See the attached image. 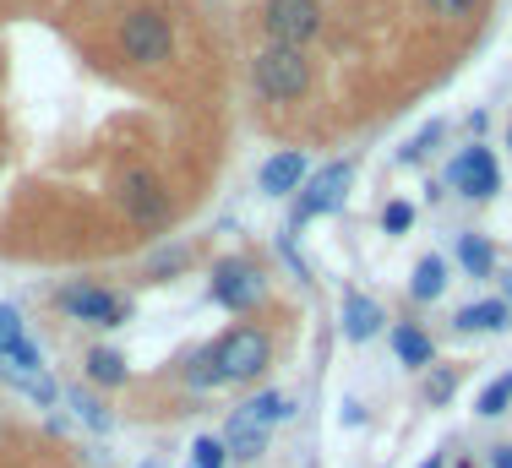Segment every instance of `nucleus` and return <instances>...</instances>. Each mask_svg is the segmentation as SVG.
<instances>
[{"mask_svg": "<svg viewBox=\"0 0 512 468\" xmlns=\"http://www.w3.org/2000/svg\"><path fill=\"white\" fill-rule=\"evenodd\" d=\"M251 82H256V93H267V98H300L311 88V66H306L300 49L267 44L262 55L251 60Z\"/></svg>", "mask_w": 512, "mask_h": 468, "instance_id": "f257e3e1", "label": "nucleus"}, {"mask_svg": "<svg viewBox=\"0 0 512 468\" xmlns=\"http://www.w3.org/2000/svg\"><path fill=\"white\" fill-rule=\"evenodd\" d=\"M267 338L256 327H235V332H224V338L213 343V360H218V376L224 381H256L267 371Z\"/></svg>", "mask_w": 512, "mask_h": 468, "instance_id": "f03ea898", "label": "nucleus"}, {"mask_svg": "<svg viewBox=\"0 0 512 468\" xmlns=\"http://www.w3.org/2000/svg\"><path fill=\"white\" fill-rule=\"evenodd\" d=\"M120 44H126V55L137 66H158V60L175 55V33H169V22L158 11H131L126 28H120Z\"/></svg>", "mask_w": 512, "mask_h": 468, "instance_id": "7ed1b4c3", "label": "nucleus"}, {"mask_svg": "<svg viewBox=\"0 0 512 468\" xmlns=\"http://www.w3.org/2000/svg\"><path fill=\"white\" fill-rule=\"evenodd\" d=\"M349 180H355V169H349V164L316 169V175L306 180V191H300V202H295V229L311 224V218H322V213H338L344 196H349Z\"/></svg>", "mask_w": 512, "mask_h": 468, "instance_id": "20e7f679", "label": "nucleus"}, {"mask_svg": "<svg viewBox=\"0 0 512 468\" xmlns=\"http://www.w3.org/2000/svg\"><path fill=\"white\" fill-rule=\"evenodd\" d=\"M207 289H213V300L224 311H246V305L262 300V273H256V262H246V256H224L213 267V278H207Z\"/></svg>", "mask_w": 512, "mask_h": 468, "instance_id": "39448f33", "label": "nucleus"}, {"mask_svg": "<svg viewBox=\"0 0 512 468\" xmlns=\"http://www.w3.org/2000/svg\"><path fill=\"white\" fill-rule=\"evenodd\" d=\"M267 39L284 44V49H300L306 39H316V28H322V11H316V0H267Z\"/></svg>", "mask_w": 512, "mask_h": 468, "instance_id": "423d86ee", "label": "nucleus"}, {"mask_svg": "<svg viewBox=\"0 0 512 468\" xmlns=\"http://www.w3.org/2000/svg\"><path fill=\"white\" fill-rule=\"evenodd\" d=\"M447 180L463 191V196H474V202H485V196H496V186H502V175H496V158H491V147H463V153L453 158V169H447Z\"/></svg>", "mask_w": 512, "mask_h": 468, "instance_id": "0eeeda50", "label": "nucleus"}, {"mask_svg": "<svg viewBox=\"0 0 512 468\" xmlns=\"http://www.w3.org/2000/svg\"><path fill=\"white\" fill-rule=\"evenodd\" d=\"M120 202H126V213L137 218V224H164V213H169V191L158 186L153 175H142V169H131V175L120 180Z\"/></svg>", "mask_w": 512, "mask_h": 468, "instance_id": "6e6552de", "label": "nucleus"}, {"mask_svg": "<svg viewBox=\"0 0 512 468\" xmlns=\"http://www.w3.org/2000/svg\"><path fill=\"white\" fill-rule=\"evenodd\" d=\"M60 305H66L77 322H93V327H120L126 322V305L104 289H60Z\"/></svg>", "mask_w": 512, "mask_h": 468, "instance_id": "1a4fd4ad", "label": "nucleus"}, {"mask_svg": "<svg viewBox=\"0 0 512 468\" xmlns=\"http://www.w3.org/2000/svg\"><path fill=\"white\" fill-rule=\"evenodd\" d=\"M300 186H306V153H300V147H289V153H278L262 164V191L267 196H289Z\"/></svg>", "mask_w": 512, "mask_h": 468, "instance_id": "9d476101", "label": "nucleus"}, {"mask_svg": "<svg viewBox=\"0 0 512 468\" xmlns=\"http://www.w3.org/2000/svg\"><path fill=\"white\" fill-rule=\"evenodd\" d=\"M382 305L376 300H365V294H349L344 300V338L349 343H365V338H376V332H382Z\"/></svg>", "mask_w": 512, "mask_h": 468, "instance_id": "9b49d317", "label": "nucleus"}, {"mask_svg": "<svg viewBox=\"0 0 512 468\" xmlns=\"http://www.w3.org/2000/svg\"><path fill=\"white\" fill-rule=\"evenodd\" d=\"M224 447H229V458H246V463H256V458L267 452V430L256 425V420H246V414H235V420H229Z\"/></svg>", "mask_w": 512, "mask_h": 468, "instance_id": "f8f14e48", "label": "nucleus"}, {"mask_svg": "<svg viewBox=\"0 0 512 468\" xmlns=\"http://www.w3.org/2000/svg\"><path fill=\"white\" fill-rule=\"evenodd\" d=\"M507 316H512L507 300H480V305H469V311H458V327L463 332H502Z\"/></svg>", "mask_w": 512, "mask_h": 468, "instance_id": "ddd939ff", "label": "nucleus"}, {"mask_svg": "<svg viewBox=\"0 0 512 468\" xmlns=\"http://www.w3.org/2000/svg\"><path fill=\"white\" fill-rule=\"evenodd\" d=\"M458 262L469 267L474 278H491V267H496L491 240H480V234H458Z\"/></svg>", "mask_w": 512, "mask_h": 468, "instance_id": "4468645a", "label": "nucleus"}, {"mask_svg": "<svg viewBox=\"0 0 512 468\" xmlns=\"http://www.w3.org/2000/svg\"><path fill=\"white\" fill-rule=\"evenodd\" d=\"M442 289H447V267H442V256H425V262L414 267L409 294H414V300H436Z\"/></svg>", "mask_w": 512, "mask_h": 468, "instance_id": "2eb2a0df", "label": "nucleus"}, {"mask_svg": "<svg viewBox=\"0 0 512 468\" xmlns=\"http://www.w3.org/2000/svg\"><path fill=\"white\" fill-rule=\"evenodd\" d=\"M393 349L404 365H431V338L420 327H393Z\"/></svg>", "mask_w": 512, "mask_h": 468, "instance_id": "dca6fc26", "label": "nucleus"}, {"mask_svg": "<svg viewBox=\"0 0 512 468\" xmlns=\"http://www.w3.org/2000/svg\"><path fill=\"white\" fill-rule=\"evenodd\" d=\"M88 376L99 381V387H120V381H126V360H120L115 349H93L88 354Z\"/></svg>", "mask_w": 512, "mask_h": 468, "instance_id": "f3484780", "label": "nucleus"}, {"mask_svg": "<svg viewBox=\"0 0 512 468\" xmlns=\"http://www.w3.org/2000/svg\"><path fill=\"white\" fill-rule=\"evenodd\" d=\"M240 414H246V420H256V425L267 430L273 420H284V414H289V398H284V392H256V398H251Z\"/></svg>", "mask_w": 512, "mask_h": 468, "instance_id": "a211bd4d", "label": "nucleus"}, {"mask_svg": "<svg viewBox=\"0 0 512 468\" xmlns=\"http://www.w3.org/2000/svg\"><path fill=\"white\" fill-rule=\"evenodd\" d=\"M436 142H442V120H431V126H420V131H414V142L404 147V153H398V164H420V158L431 153Z\"/></svg>", "mask_w": 512, "mask_h": 468, "instance_id": "6ab92c4d", "label": "nucleus"}, {"mask_svg": "<svg viewBox=\"0 0 512 468\" xmlns=\"http://www.w3.org/2000/svg\"><path fill=\"white\" fill-rule=\"evenodd\" d=\"M191 468H229V447L218 436H202L197 447H191Z\"/></svg>", "mask_w": 512, "mask_h": 468, "instance_id": "aec40b11", "label": "nucleus"}, {"mask_svg": "<svg viewBox=\"0 0 512 468\" xmlns=\"http://www.w3.org/2000/svg\"><path fill=\"white\" fill-rule=\"evenodd\" d=\"M507 403H512V376H502V381H491V387H485L480 414H485V420H496V414H507Z\"/></svg>", "mask_w": 512, "mask_h": 468, "instance_id": "412c9836", "label": "nucleus"}, {"mask_svg": "<svg viewBox=\"0 0 512 468\" xmlns=\"http://www.w3.org/2000/svg\"><path fill=\"white\" fill-rule=\"evenodd\" d=\"M22 338H28V332H22V316L11 311V305H0V354H6V349H17Z\"/></svg>", "mask_w": 512, "mask_h": 468, "instance_id": "4be33fe9", "label": "nucleus"}, {"mask_svg": "<svg viewBox=\"0 0 512 468\" xmlns=\"http://www.w3.org/2000/svg\"><path fill=\"white\" fill-rule=\"evenodd\" d=\"M191 387H218V381H224V376H218V360H213V349H202L197 354V365H191Z\"/></svg>", "mask_w": 512, "mask_h": 468, "instance_id": "5701e85b", "label": "nucleus"}, {"mask_svg": "<svg viewBox=\"0 0 512 468\" xmlns=\"http://www.w3.org/2000/svg\"><path fill=\"white\" fill-rule=\"evenodd\" d=\"M409 224H414V207H409V202H387V207H382V229L404 234Z\"/></svg>", "mask_w": 512, "mask_h": 468, "instance_id": "b1692460", "label": "nucleus"}, {"mask_svg": "<svg viewBox=\"0 0 512 468\" xmlns=\"http://www.w3.org/2000/svg\"><path fill=\"white\" fill-rule=\"evenodd\" d=\"M453 387H458V381H453V371H431V381H425V392H431V403H447V398H453Z\"/></svg>", "mask_w": 512, "mask_h": 468, "instance_id": "393cba45", "label": "nucleus"}, {"mask_svg": "<svg viewBox=\"0 0 512 468\" xmlns=\"http://www.w3.org/2000/svg\"><path fill=\"white\" fill-rule=\"evenodd\" d=\"M71 403H77V409H82V420H88L93 430H104L109 420H104V409H99V403H93V398H82V392H71Z\"/></svg>", "mask_w": 512, "mask_h": 468, "instance_id": "a878e982", "label": "nucleus"}, {"mask_svg": "<svg viewBox=\"0 0 512 468\" xmlns=\"http://www.w3.org/2000/svg\"><path fill=\"white\" fill-rule=\"evenodd\" d=\"M431 11H436V17H469L474 0H431Z\"/></svg>", "mask_w": 512, "mask_h": 468, "instance_id": "bb28decb", "label": "nucleus"}, {"mask_svg": "<svg viewBox=\"0 0 512 468\" xmlns=\"http://www.w3.org/2000/svg\"><path fill=\"white\" fill-rule=\"evenodd\" d=\"M22 387L33 392V403H55L60 392H55V381H44V376H33V381H22Z\"/></svg>", "mask_w": 512, "mask_h": 468, "instance_id": "cd10ccee", "label": "nucleus"}, {"mask_svg": "<svg viewBox=\"0 0 512 468\" xmlns=\"http://www.w3.org/2000/svg\"><path fill=\"white\" fill-rule=\"evenodd\" d=\"M491 468H512V447H496L491 452Z\"/></svg>", "mask_w": 512, "mask_h": 468, "instance_id": "c85d7f7f", "label": "nucleus"}, {"mask_svg": "<svg viewBox=\"0 0 512 468\" xmlns=\"http://www.w3.org/2000/svg\"><path fill=\"white\" fill-rule=\"evenodd\" d=\"M420 468H442V452H431V458H425Z\"/></svg>", "mask_w": 512, "mask_h": 468, "instance_id": "c756f323", "label": "nucleus"}, {"mask_svg": "<svg viewBox=\"0 0 512 468\" xmlns=\"http://www.w3.org/2000/svg\"><path fill=\"white\" fill-rule=\"evenodd\" d=\"M507 305H512V278H507Z\"/></svg>", "mask_w": 512, "mask_h": 468, "instance_id": "7c9ffc66", "label": "nucleus"}, {"mask_svg": "<svg viewBox=\"0 0 512 468\" xmlns=\"http://www.w3.org/2000/svg\"><path fill=\"white\" fill-rule=\"evenodd\" d=\"M507 147H512V126H507Z\"/></svg>", "mask_w": 512, "mask_h": 468, "instance_id": "2f4dec72", "label": "nucleus"}, {"mask_svg": "<svg viewBox=\"0 0 512 468\" xmlns=\"http://www.w3.org/2000/svg\"><path fill=\"white\" fill-rule=\"evenodd\" d=\"M458 468H469V463H458Z\"/></svg>", "mask_w": 512, "mask_h": 468, "instance_id": "473e14b6", "label": "nucleus"}]
</instances>
